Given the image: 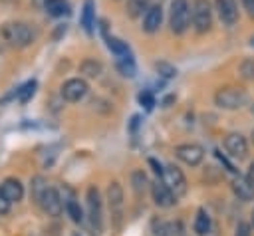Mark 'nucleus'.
<instances>
[{
  "instance_id": "obj_1",
  "label": "nucleus",
  "mask_w": 254,
  "mask_h": 236,
  "mask_svg": "<svg viewBox=\"0 0 254 236\" xmlns=\"http://www.w3.org/2000/svg\"><path fill=\"white\" fill-rule=\"evenodd\" d=\"M2 38L14 48H26L34 42V30L26 22H10L4 24Z\"/></svg>"
},
{
  "instance_id": "obj_2",
  "label": "nucleus",
  "mask_w": 254,
  "mask_h": 236,
  "mask_svg": "<svg viewBox=\"0 0 254 236\" xmlns=\"http://www.w3.org/2000/svg\"><path fill=\"white\" fill-rule=\"evenodd\" d=\"M189 24H190V4H189V0H173L171 10H169L171 32L181 36V34L187 32Z\"/></svg>"
},
{
  "instance_id": "obj_3",
  "label": "nucleus",
  "mask_w": 254,
  "mask_h": 236,
  "mask_svg": "<svg viewBox=\"0 0 254 236\" xmlns=\"http://www.w3.org/2000/svg\"><path fill=\"white\" fill-rule=\"evenodd\" d=\"M248 101V93L242 87H222L214 93V103L220 109H240L242 105H246Z\"/></svg>"
},
{
  "instance_id": "obj_4",
  "label": "nucleus",
  "mask_w": 254,
  "mask_h": 236,
  "mask_svg": "<svg viewBox=\"0 0 254 236\" xmlns=\"http://www.w3.org/2000/svg\"><path fill=\"white\" fill-rule=\"evenodd\" d=\"M190 20L198 34H206L212 26V8L208 0H192L190 2Z\"/></svg>"
},
{
  "instance_id": "obj_5",
  "label": "nucleus",
  "mask_w": 254,
  "mask_h": 236,
  "mask_svg": "<svg viewBox=\"0 0 254 236\" xmlns=\"http://www.w3.org/2000/svg\"><path fill=\"white\" fill-rule=\"evenodd\" d=\"M87 214H89V224L93 230V236H99L101 232V196L97 186L87 188Z\"/></svg>"
},
{
  "instance_id": "obj_6",
  "label": "nucleus",
  "mask_w": 254,
  "mask_h": 236,
  "mask_svg": "<svg viewBox=\"0 0 254 236\" xmlns=\"http://www.w3.org/2000/svg\"><path fill=\"white\" fill-rule=\"evenodd\" d=\"M161 178H163V182L171 188V192H173L175 196H183V194L187 192V178H185V175L181 173V169L169 165V167L163 169Z\"/></svg>"
},
{
  "instance_id": "obj_7",
  "label": "nucleus",
  "mask_w": 254,
  "mask_h": 236,
  "mask_svg": "<svg viewBox=\"0 0 254 236\" xmlns=\"http://www.w3.org/2000/svg\"><path fill=\"white\" fill-rule=\"evenodd\" d=\"M87 89H89V87H87L85 79L73 77V79H67V81L62 85V97H64L65 101L75 103V101H79V99H83V97H85Z\"/></svg>"
},
{
  "instance_id": "obj_8",
  "label": "nucleus",
  "mask_w": 254,
  "mask_h": 236,
  "mask_svg": "<svg viewBox=\"0 0 254 236\" xmlns=\"http://www.w3.org/2000/svg\"><path fill=\"white\" fill-rule=\"evenodd\" d=\"M216 14L224 26H234L238 22V6L236 0H214Z\"/></svg>"
},
{
  "instance_id": "obj_9",
  "label": "nucleus",
  "mask_w": 254,
  "mask_h": 236,
  "mask_svg": "<svg viewBox=\"0 0 254 236\" xmlns=\"http://www.w3.org/2000/svg\"><path fill=\"white\" fill-rule=\"evenodd\" d=\"M38 204H40V206L44 208V212H48L50 216H60V214H62V208H64V202H62L58 190L52 188V186H48V188L44 190V194H42V198H40Z\"/></svg>"
},
{
  "instance_id": "obj_10",
  "label": "nucleus",
  "mask_w": 254,
  "mask_h": 236,
  "mask_svg": "<svg viewBox=\"0 0 254 236\" xmlns=\"http://www.w3.org/2000/svg\"><path fill=\"white\" fill-rule=\"evenodd\" d=\"M175 153H177V157H179L183 163H187V165H190V167H196V165L202 161V157H204L202 147H200V145H194V143L179 145V147L175 149Z\"/></svg>"
},
{
  "instance_id": "obj_11",
  "label": "nucleus",
  "mask_w": 254,
  "mask_h": 236,
  "mask_svg": "<svg viewBox=\"0 0 254 236\" xmlns=\"http://www.w3.org/2000/svg\"><path fill=\"white\" fill-rule=\"evenodd\" d=\"M224 149L228 151L230 157L234 159H244L246 153H248V145H246V139L240 135V133H228L224 137Z\"/></svg>"
},
{
  "instance_id": "obj_12",
  "label": "nucleus",
  "mask_w": 254,
  "mask_h": 236,
  "mask_svg": "<svg viewBox=\"0 0 254 236\" xmlns=\"http://www.w3.org/2000/svg\"><path fill=\"white\" fill-rule=\"evenodd\" d=\"M151 194H153V200H155V204H157L159 208H169V206H173V204L177 202V196L171 192V188H169L163 180L153 182Z\"/></svg>"
},
{
  "instance_id": "obj_13",
  "label": "nucleus",
  "mask_w": 254,
  "mask_h": 236,
  "mask_svg": "<svg viewBox=\"0 0 254 236\" xmlns=\"http://www.w3.org/2000/svg\"><path fill=\"white\" fill-rule=\"evenodd\" d=\"M161 22H163V8L159 4L149 6L143 14V30L147 34H155L161 28Z\"/></svg>"
},
{
  "instance_id": "obj_14",
  "label": "nucleus",
  "mask_w": 254,
  "mask_h": 236,
  "mask_svg": "<svg viewBox=\"0 0 254 236\" xmlns=\"http://www.w3.org/2000/svg\"><path fill=\"white\" fill-rule=\"evenodd\" d=\"M232 192H234L240 200H244V202L254 200V184H252L246 177H236V178L232 180Z\"/></svg>"
},
{
  "instance_id": "obj_15",
  "label": "nucleus",
  "mask_w": 254,
  "mask_h": 236,
  "mask_svg": "<svg viewBox=\"0 0 254 236\" xmlns=\"http://www.w3.org/2000/svg\"><path fill=\"white\" fill-rule=\"evenodd\" d=\"M79 24L85 30L87 36L93 34V26H95V4L93 0H85L81 6V16H79Z\"/></svg>"
},
{
  "instance_id": "obj_16",
  "label": "nucleus",
  "mask_w": 254,
  "mask_h": 236,
  "mask_svg": "<svg viewBox=\"0 0 254 236\" xmlns=\"http://www.w3.org/2000/svg\"><path fill=\"white\" fill-rule=\"evenodd\" d=\"M2 190H4V194H6V198H8L10 202H18V200H22V196H24V186H22V182H20L18 178H12V177L2 182Z\"/></svg>"
},
{
  "instance_id": "obj_17",
  "label": "nucleus",
  "mask_w": 254,
  "mask_h": 236,
  "mask_svg": "<svg viewBox=\"0 0 254 236\" xmlns=\"http://www.w3.org/2000/svg\"><path fill=\"white\" fill-rule=\"evenodd\" d=\"M107 200H109V208L119 216V210L123 206V188L119 182H111L107 186Z\"/></svg>"
},
{
  "instance_id": "obj_18",
  "label": "nucleus",
  "mask_w": 254,
  "mask_h": 236,
  "mask_svg": "<svg viewBox=\"0 0 254 236\" xmlns=\"http://www.w3.org/2000/svg\"><path fill=\"white\" fill-rule=\"evenodd\" d=\"M64 208H65L67 216H69L75 224H81V222H83V212H81L79 202L75 200V196H73L71 192H69V196H67V198H64Z\"/></svg>"
},
{
  "instance_id": "obj_19",
  "label": "nucleus",
  "mask_w": 254,
  "mask_h": 236,
  "mask_svg": "<svg viewBox=\"0 0 254 236\" xmlns=\"http://www.w3.org/2000/svg\"><path fill=\"white\" fill-rule=\"evenodd\" d=\"M44 8L50 16L54 18H60V16H65L69 14V4L67 0H44Z\"/></svg>"
},
{
  "instance_id": "obj_20",
  "label": "nucleus",
  "mask_w": 254,
  "mask_h": 236,
  "mask_svg": "<svg viewBox=\"0 0 254 236\" xmlns=\"http://www.w3.org/2000/svg\"><path fill=\"white\" fill-rule=\"evenodd\" d=\"M117 69L125 77H135L137 67H135V59H133L131 52L129 54H123V56H117Z\"/></svg>"
},
{
  "instance_id": "obj_21",
  "label": "nucleus",
  "mask_w": 254,
  "mask_h": 236,
  "mask_svg": "<svg viewBox=\"0 0 254 236\" xmlns=\"http://www.w3.org/2000/svg\"><path fill=\"white\" fill-rule=\"evenodd\" d=\"M151 6V0H127V16L129 18H139L145 14V10Z\"/></svg>"
},
{
  "instance_id": "obj_22",
  "label": "nucleus",
  "mask_w": 254,
  "mask_h": 236,
  "mask_svg": "<svg viewBox=\"0 0 254 236\" xmlns=\"http://www.w3.org/2000/svg\"><path fill=\"white\" fill-rule=\"evenodd\" d=\"M36 87H38V81H36V79L26 81L24 85H20V87L16 89V99H18L20 103L30 101V99L34 97V93H36Z\"/></svg>"
},
{
  "instance_id": "obj_23",
  "label": "nucleus",
  "mask_w": 254,
  "mask_h": 236,
  "mask_svg": "<svg viewBox=\"0 0 254 236\" xmlns=\"http://www.w3.org/2000/svg\"><path fill=\"white\" fill-rule=\"evenodd\" d=\"M208 230H210V218H208L206 210H204V208H200V210L196 212V220H194V232H196L198 236H206V234H208Z\"/></svg>"
},
{
  "instance_id": "obj_24",
  "label": "nucleus",
  "mask_w": 254,
  "mask_h": 236,
  "mask_svg": "<svg viewBox=\"0 0 254 236\" xmlns=\"http://www.w3.org/2000/svg\"><path fill=\"white\" fill-rule=\"evenodd\" d=\"M81 73H85L87 77H97L101 73V63L95 61V59H85L81 65H79Z\"/></svg>"
},
{
  "instance_id": "obj_25",
  "label": "nucleus",
  "mask_w": 254,
  "mask_h": 236,
  "mask_svg": "<svg viewBox=\"0 0 254 236\" xmlns=\"http://www.w3.org/2000/svg\"><path fill=\"white\" fill-rule=\"evenodd\" d=\"M46 188H48V182H46L44 177H34L32 178V198L36 202H40V198H42V194H44Z\"/></svg>"
},
{
  "instance_id": "obj_26",
  "label": "nucleus",
  "mask_w": 254,
  "mask_h": 236,
  "mask_svg": "<svg viewBox=\"0 0 254 236\" xmlns=\"http://www.w3.org/2000/svg\"><path fill=\"white\" fill-rule=\"evenodd\" d=\"M181 232H183L181 222H169V224H163L157 234L159 236H181Z\"/></svg>"
},
{
  "instance_id": "obj_27",
  "label": "nucleus",
  "mask_w": 254,
  "mask_h": 236,
  "mask_svg": "<svg viewBox=\"0 0 254 236\" xmlns=\"http://www.w3.org/2000/svg\"><path fill=\"white\" fill-rule=\"evenodd\" d=\"M131 184H133V190L137 194H141L145 190V184H147V177L143 175V171H135L131 175Z\"/></svg>"
},
{
  "instance_id": "obj_28",
  "label": "nucleus",
  "mask_w": 254,
  "mask_h": 236,
  "mask_svg": "<svg viewBox=\"0 0 254 236\" xmlns=\"http://www.w3.org/2000/svg\"><path fill=\"white\" fill-rule=\"evenodd\" d=\"M238 71H240V75H242L244 79H254V59H252V58L242 59Z\"/></svg>"
},
{
  "instance_id": "obj_29",
  "label": "nucleus",
  "mask_w": 254,
  "mask_h": 236,
  "mask_svg": "<svg viewBox=\"0 0 254 236\" xmlns=\"http://www.w3.org/2000/svg\"><path fill=\"white\" fill-rule=\"evenodd\" d=\"M155 69H157L159 75H163V77H175V75H177V69H175L171 63H167V61H157V63H155Z\"/></svg>"
},
{
  "instance_id": "obj_30",
  "label": "nucleus",
  "mask_w": 254,
  "mask_h": 236,
  "mask_svg": "<svg viewBox=\"0 0 254 236\" xmlns=\"http://www.w3.org/2000/svg\"><path fill=\"white\" fill-rule=\"evenodd\" d=\"M137 99H139V103H141L147 111H151V109H153V105H155V95H153L149 89H143V91L139 93V97H137Z\"/></svg>"
},
{
  "instance_id": "obj_31",
  "label": "nucleus",
  "mask_w": 254,
  "mask_h": 236,
  "mask_svg": "<svg viewBox=\"0 0 254 236\" xmlns=\"http://www.w3.org/2000/svg\"><path fill=\"white\" fill-rule=\"evenodd\" d=\"M10 200L6 198V194H4V190H2V186H0V214H6L8 210H10Z\"/></svg>"
},
{
  "instance_id": "obj_32",
  "label": "nucleus",
  "mask_w": 254,
  "mask_h": 236,
  "mask_svg": "<svg viewBox=\"0 0 254 236\" xmlns=\"http://www.w3.org/2000/svg\"><path fill=\"white\" fill-rule=\"evenodd\" d=\"M234 236H250V226L246 222H240L238 228H236V234Z\"/></svg>"
},
{
  "instance_id": "obj_33",
  "label": "nucleus",
  "mask_w": 254,
  "mask_h": 236,
  "mask_svg": "<svg viewBox=\"0 0 254 236\" xmlns=\"http://www.w3.org/2000/svg\"><path fill=\"white\" fill-rule=\"evenodd\" d=\"M242 6L250 18H254V0H242Z\"/></svg>"
},
{
  "instance_id": "obj_34",
  "label": "nucleus",
  "mask_w": 254,
  "mask_h": 236,
  "mask_svg": "<svg viewBox=\"0 0 254 236\" xmlns=\"http://www.w3.org/2000/svg\"><path fill=\"white\" fill-rule=\"evenodd\" d=\"M149 165H151V167H153V171H155V173H157V175H159V177H161V175H163V167H161V163H157V161H155V159H149Z\"/></svg>"
},
{
  "instance_id": "obj_35",
  "label": "nucleus",
  "mask_w": 254,
  "mask_h": 236,
  "mask_svg": "<svg viewBox=\"0 0 254 236\" xmlns=\"http://www.w3.org/2000/svg\"><path fill=\"white\" fill-rule=\"evenodd\" d=\"M139 121H141V117L139 115H133V119H131V125H129V131L133 133L137 127H139Z\"/></svg>"
},
{
  "instance_id": "obj_36",
  "label": "nucleus",
  "mask_w": 254,
  "mask_h": 236,
  "mask_svg": "<svg viewBox=\"0 0 254 236\" xmlns=\"http://www.w3.org/2000/svg\"><path fill=\"white\" fill-rule=\"evenodd\" d=\"M246 178L254 184V163H250V167H248V173H246Z\"/></svg>"
},
{
  "instance_id": "obj_37",
  "label": "nucleus",
  "mask_w": 254,
  "mask_h": 236,
  "mask_svg": "<svg viewBox=\"0 0 254 236\" xmlns=\"http://www.w3.org/2000/svg\"><path fill=\"white\" fill-rule=\"evenodd\" d=\"M71 236H81V234H77V232H73V234H71Z\"/></svg>"
},
{
  "instance_id": "obj_38",
  "label": "nucleus",
  "mask_w": 254,
  "mask_h": 236,
  "mask_svg": "<svg viewBox=\"0 0 254 236\" xmlns=\"http://www.w3.org/2000/svg\"><path fill=\"white\" fill-rule=\"evenodd\" d=\"M250 44H252V46H254V38H252V40H250Z\"/></svg>"
},
{
  "instance_id": "obj_39",
  "label": "nucleus",
  "mask_w": 254,
  "mask_h": 236,
  "mask_svg": "<svg viewBox=\"0 0 254 236\" xmlns=\"http://www.w3.org/2000/svg\"><path fill=\"white\" fill-rule=\"evenodd\" d=\"M252 143H254V131H252Z\"/></svg>"
},
{
  "instance_id": "obj_40",
  "label": "nucleus",
  "mask_w": 254,
  "mask_h": 236,
  "mask_svg": "<svg viewBox=\"0 0 254 236\" xmlns=\"http://www.w3.org/2000/svg\"><path fill=\"white\" fill-rule=\"evenodd\" d=\"M2 2H12V0H2Z\"/></svg>"
},
{
  "instance_id": "obj_41",
  "label": "nucleus",
  "mask_w": 254,
  "mask_h": 236,
  "mask_svg": "<svg viewBox=\"0 0 254 236\" xmlns=\"http://www.w3.org/2000/svg\"><path fill=\"white\" fill-rule=\"evenodd\" d=\"M252 113H254V105H252Z\"/></svg>"
},
{
  "instance_id": "obj_42",
  "label": "nucleus",
  "mask_w": 254,
  "mask_h": 236,
  "mask_svg": "<svg viewBox=\"0 0 254 236\" xmlns=\"http://www.w3.org/2000/svg\"><path fill=\"white\" fill-rule=\"evenodd\" d=\"M252 220H254V214H252Z\"/></svg>"
}]
</instances>
